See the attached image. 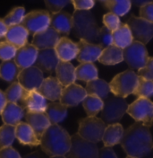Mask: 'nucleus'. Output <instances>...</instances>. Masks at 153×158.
<instances>
[{
  "mask_svg": "<svg viewBox=\"0 0 153 158\" xmlns=\"http://www.w3.org/2000/svg\"><path fill=\"white\" fill-rule=\"evenodd\" d=\"M99 71L93 63H83L75 69L76 80L90 82L99 78Z\"/></svg>",
  "mask_w": 153,
  "mask_h": 158,
  "instance_id": "obj_33",
  "label": "nucleus"
},
{
  "mask_svg": "<svg viewBox=\"0 0 153 158\" xmlns=\"http://www.w3.org/2000/svg\"><path fill=\"white\" fill-rule=\"evenodd\" d=\"M120 145L128 156L145 157L153 149L152 136L148 127L135 122L124 130Z\"/></svg>",
  "mask_w": 153,
  "mask_h": 158,
  "instance_id": "obj_1",
  "label": "nucleus"
},
{
  "mask_svg": "<svg viewBox=\"0 0 153 158\" xmlns=\"http://www.w3.org/2000/svg\"><path fill=\"white\" fill-rule=\"evenodd\" d=\"M98 158H118L114 149L112 148H107L104 147L99 151V156Z\"/></svg>",
  "mask_w": 153,
  "mask_h": 158,
  "instance_id": "obj_48",
  "label": "nucleus"
},
{
  "mask_svg": "<svg viewBox=\"0 0 153 158\" xmlns=\"http://www.w3.org/2000/svg\"><path fill=\"white\" fill-rule=\"evenodd\" d=\"M18 83L27 91H38L39 86L41 85L44 75L43 72L33 66L28 69H22L18 76Z\"/></svg>",
  "mask_w": 153,
  "mask_h": 158,
  "instance_id": "obj_12",
  "label": "nucleus"
},
{
  "mask_svg": "<svg viewBox=\"0 0 153 158\" xmlns=\"http://www.w3.org/2000/svg\"><path fill=\"white\" fill-rule=\"evenodd\" d=\"M140 17L153 23V2L149 1L142 7H140Z\"/></svg>",
  "mask_w": 153,
  "mask_h": 158,
  "instance_id": "obj_45",
  "label": "nucleus"
},
{
  "mask_svg": "<svg viewBox=\"0 0 153 158\" xmlns=\"http://www.w3.org/2000/svg\"><path fill=\"white\" fill-rule=\"evenodd\" d=\"M74 33L80 40L98 44L99 28L93 13L91 11H74L72 15Z\"/></svg>",
  "mask_w": 153,
  "mask_h": 158,
  "instance_id": "obj_3",
  "label": "nucleus"
},
{
  "mask_svg": "<svg viewBox=\"0 0 153 158\" xmlns=\"http://www.w3.org/2000/svg\"><path fill=\"white\" fill-rule=\"evenodd\" d=\"M50 27L59 34L68 35L73 28L72 15L64 11L50 15Z\"/></svg>",
  "mask_w": 153,
  "mask_h": 158,
  "instance_id": "obj_21",
  "label": "nucleus"
},
{
  "mask_svg": "<svg viewBox=\"0 0 153 158\" xmlns=\"http://www.w3.org/2000/svg\"><path fill=\"white\" fill-rule=\"evenodd\" d=\"M86 93L89 95H94L101 100L107 98V95L110 93L109 84L105 80L97 78L90 81L86 84Z\"/></svg>",
  "mask_w": 153,
  "mask_h": 158,
  "instance_id": "obj_31",
  "label": "nucleus"
},
{
  "mask_svg": "<svg viewBox=\"0 0 153 158\" xmlns=\"http://www.w3.org/2000/svg\"><path fill=\"white\" fill-rule=\"evenodd\" d=\"M60 38V34L53 28L49 27L47 30L33 35L31 44L38 50L55 49Z\"/></svg>",
  "mask_w": 153,
  "mask_h": 158,
  "instance_id": "obj_15",
  "label": "nucleus"
},
{
  "mask_svg": "<svg viewBox=\"0 0 153 158\" xmlns=\"http://www.w3.org/2000/svg\"><path fill=\"white\" fill-rule=\"evenodd\" d=\"M87 95L85 88L74 83L63 88L59 102L66 107H74L83 102Z\"/></svg>",
  "mask_w": 153,
  "mask_h": 158,
  "instance_id": "obj_13",
  "label": "nucleus"
},
{
  "mask_svg": "<svg viewBox=\"0 0 153 158\" xmlns=\"http://www.w3.org/2000/svg\"><path fill=\"white\" fill-rule=\"evenodd\" d=\"M138 77L146 80L153 81V57H149L143 68L138 70Z\"/></svg>",
  "mask_w": 153,
  "mask_h": 158,
  "instance_id": "obj_44",
  "label": "nucleus"
},
{
  "mask_svg": "<svg viewBox=\"0 0 153 158\" xmlns=\"http://www.w3.org/2000/svg\"><path fill=\"white\" fill-rule=\"evenodd\" d=\"M21 69L18 68L14 60L3 61L0 64V78L4 81L14 83L18 78Z\"/></svg>",
  "mask_w": 153,
  "mask_h": 158,
  "instance_id": "obj_34",
  "label": "nucleus"
},
{
  "mask_svg": "<svg viewBox=\"0 0 153 158\" xmlns=\"http://www.w3.org/2000/svg\"><path fill=\"white\" fill-rule=\"evenodd\" d=\"M103 100L94 96V95H87L83 102V106L87 113L88 117H96V115L101 111L103 108Z\"/></svg>",
  "mask_w": 153,
  "mask_h": 158,
  "instance_id": "obj_36",
  "label": "nucleus"
},
{
  "mask_svg": "<svg viewBox=\"0 0 153 158\" xmlns=\"http://www.w3.org/2000/svg\"><path fill=\"white\" fill-rule=\"evenodd\" d=\"M126 158H136V157H133V156H127V157Z\"/></svg>",
  "mask_w": 153,
  "mask_h": 158,
  "instance_id": "obj_54",
  "label": "nucleus"
},
{
  "mask_svg": "<svg viewBox=\"0 0 153 158\" xmlns=\"http://www.w3.org/2000/svg\"><path fill=\"white\" fill-rule=\"evenodd\" d=\"M124 128L120 123L113 125H107L106 128L102 141L107 148H112L117 144H120L124 135Z\"/></svg>",
  "mask_w": 153,
  "mask_h": 158,
  "instance_id": "obj_27",
  "label": "nucleus"
},
{
  "mask_svg": "<svg viewBox=\"0 0 153 158\" xmlns=\"http://www.w3.org/2000/svg\"><path fill=\"white\" fill-rule=\"evenodd\" d=\"M71 3L75 11H90L95 5L93 0H73Z\"/></svg>",
  "mask_w": 153,
  "mask_h": 158,
  "instance_id": "obj_46",
  "label": "nucleus"
},
{
  "mask_svg": "<svg viewBox=\"0 0 153 158\" xmlns=\"http://www.w3.org/2000/svg\"><path fill=\"white\" fill-rule=\"evenodd\" d=\"M99 61L106 66H114L124 61L123 49L111 45L107 48L103 49Z\"/></svg>",
  "mask_w": 153,
  "mask_h": 158,
  "instance_id": "obj_28",
  "label": "nucleus"
},
{
  "mask_svg": "<svg viewBox=\"0 0 153 158\" xmlns=\"http://www.w3.org/2000/svg\"><path fill=\"white\" fill-rule=\"evenodd\" d=\"M138 98L150 99L153 96V81L139 77L138 85L134 94Z\"/></svg>",
  "mask_w": 153,
  "mask_h": 158,
  "instance_id": "obj_39",
  "label": "nucleus"
},
{
  "mask_svg": "<svg viewBox=\"0 0 153 158\" xmlns=\"http://www.w3.org/2000/svg\"><path fill=\"white\" fill-rule=\"evenodd\" d=\"M17 48L7 41H0V59L3 61H8L14 59Z\"/></svg>",
  "mask_w": 153,
  "mask_h": 158,
  "instance_id": "obj_40",
  "label": "nucleus"
},
{
  "mask_svg": "<svg viewBox=\"0 0 153 158\" xmlns=\"http://www.w3.org/2000/svg\"><path fill=\"white\" fill-rule=\"evenodd\" d=\"M15 138V127L4 124L0 127V149L11 147Z\"/></svg>",
  "mask_w": 153,
  "mask_h": 158,
  "instance_id": "obj_38",
  "label": "nucleus"
},
{
  "mask_svg": "<svg viewBox=\"0 0 153 158\" xmlns=\"http://www.w3.org/2000/svg\"><path fill=\"white\" fill-rule=\"evenodd\" d=\"M25 17V8L23 6H16L14 7L9 13L3 18V21L9 28L12 26L20 25L22 23Z\"/></svg>",
  "mask_w": 153,
  "mask_h": 158,
  "instance_id": "obj_37",
  "label": "nucleus"
},
{
  "mask_svg": "<svg viewBox=\"0 0 153 158\" xmlns=\"http://www.w3.org/2000/svg\"><path fill=\"white\" fill-rule=\"evenodd\" d=\"M15 138L24 146L38 147L40 144L38 136L26 122H20L15 126Z\"/></svg>",
  "mask_w": 153,
  "mask_h": 158,
  "instance_id": "obj_23",
  "label": "nucleus"
},
{
  "mask_svg": "<svg viewBox=\"0 0 153 158\" xmlns=\"http://www.w3.org/2000/svg\"><path fill=\"white\" fill-rule=\"evenodd\" d=\"M103 108L100 117L106 125H113L119 123L125 112H127L128 103L124 98L110 96L103 101Z\"/></svg>",
  "mask_w": 153,
  "mask_h": 158,
  "instance_id": "obj_5",
  "label": "nucleus"
},
{
  "mask_svg": "<svg viewBox=\"0 0 153 158\" xmlns=\"http://www.w3.org/2000/svg\"><path fill=\"white\" fill-rule=\"evenodd\" d=\"M138 75L132 69H127L116 75L109 83L110 92L120 98H125L134 94L138 85Z\"/></svg>",
  "mask_w": 153,
  "mask_h": 158,
  "instance_id": "obj_4",
  "label": "nucleus"
},
{
  "mask_svg": "<svg viewBox=\"0 0 153 158\" xmlns=\"http://www.w3.org/2000/svg\"><path fill=\"white\" fill-rule=\"evenodd\" d=\"M7 30H8V27L6 26V24L5 23L3 19L0 18V40L6 37Z\"/></svg>",
  "mask_w": 153,
  "mask_h": 158,
  "instance_id": "obj_49",
  "label": "nucleus"
},
{
  "mask_svg": "<svg viewBox=\"0 0 153 158\" xmlns=\"http://www.w3.org/2000/svg\"><path fill=\"white\" fill-rule=\"evenodd\" d=\"M22 25L30 34H37L50 27V15L46 10H34L25 15Z\"/></svg>",
  "mask_w": 153,
  "mask_h": 158,
  "instance_id": "obj_10",
  "label": "nucleus"
},
{
  "mask_svg": "<svg viewBox=\"0 0 153 158\" xmlns=\"http://www.w3.org/2000/svg\"><path fill=\"white\" fill-rule=\"evenodd\" d=\"M112 36L113 45L122 49L130 46L134 41L132 32L126 23H122L118 29L112 31Z\"/></svg>",
  "mask_w": 153,
  "mask_h": 158,
  "instance_id": "obj_29",
  "label": "nucleus"
},
{
  "mask_svg": "<svg viewBox=\"0 0 153 158\" xmlns=\"http://www.w3.org/2000/svg\"><path fill=\"white\" fill-rule=\"evenodd\" d=\"M59 59L54 49H42L38 50V58L35 63V67H37L40 71L48 74H52L56 71Z\"/></svg>",
  "mask_w": 153,
  "mask_h": 158,
  "instance_id": "obj_18",
  "label": "nucleus"
},
{
  "mask_svg": "<svg viewBox=\"0 0 153 158\" xmlns=\"http://www.w3.org/2000/svg\"><path fill=\"white\" fill-rule=\"evenodd\" d=\"M45 113L48 116L51 125H58L59 122L63 121L67 116V107L60 102H53L48 103L45 110Z\"/></svg>",
  "mask_w": 153,
  "mask_h": 158,
  "instance_id": "obj_30",
  "label": "nucleus"
},
{
  "mask_svg": "<svg viewBox=\"0 0 153 158\" xmlns=\"http://www.w3.org/2000/svg\"><path fill=\"white\" fill-rule=\"evenodd\" d=\"M71 2L68 0H47L45 1V5L46 7L48 8L49 12L53 14H57L61 12V10L63 9L65 6H66L68 4H70Z\"/></svg>",
  "mask_w": 153,
  "mask_h": 158,
  "instance_id": "obj_43",
  "label": "nucleus"
},
{
  "mask_svg": "<svg viewBox=\"0 0 153 158\" xmlns=\"http://www.w3.org/2000/svg\"><path fill=\"white\" fill-rule=\"evenodd\" d=\"M29 91L25 90L18 82H14L8 86V88L6 89L4 94H5V97L7 102H14V103H17L22 102L24 101L25 97L27 96Z\"/></svg>",
  "mask_w": 153,
  "mask_h": 158,
  "instance_id": "obj_32",
  "label": "nucleus"
},
{
  "mask_svg": "<svg viewBox=\"0 0 153 158\" xmlns=\"http://www.w3.org/2000/svg\"><path fill=\"white\" fill-rule=\"evenodd\" d=\"M6 103V97H5V94H4L3 91L0 90V114H1L3 109L5 107Z\"/></svg>",
  "mask_w": 153,
  "mask_h": 158,
  "instance_id": "obj_51",
  "label": "nucleus"
},
{
  "mask_svg": "<svg viewBox=\"0 0 153 158\" xmlns=\"http://www.w3.org/2000/svg\"><path fill=\"white\" fill-rule=\"evenodd\" d=\"M25 110L21 105L17 103L6 102L0 115L2 117L4 124L15 127L20 122H22V119L25 116Z\"/></svg>",
  "mask_w": 153,
  "mask_h": 158,
  "instance_id": "obj_20",
  "label": "nucleus"
},
{
  "mask_svg": "<svg viewBox=\"0 0 153 158\" xmlns=\"http://www.w3.org/2000/svg\"><path fill=\"white\" fill-rule=\"evenodd\" d=\"M39 140L43 153L49 157L66 156L71 148V136L59 125H50Z\"/></svg>",
  "mask_w": 153,
  "mask_h": 158,
  "instance_id": "obj_2",
  "label": "nucleus"
},
{
  "mask_svg": "<svg viewBox=\"0 0 153 158\" xmlns=\"http://www.w3.org/2000/svg\"><path fill=\"white\" fill-rule=\"evenodd\" d=\"M29 32L22 24L9 27L5 37L6 41L11 43L15 48L20 49L28 43Z\"/></svg>",
  "mask_w": 153,
  "mask_h": 158,
  "instance_id": "obj_25",
  "label": "nucleus"
},
{
  "mask_svg": "<svg viewBox=\"0 0 153 158\" xmlns=\"http://www.w3.org/2000/svg\"><path fill=\"white\" fill-rule=\"evenodd\" d=\"M57 78L63 85V87H66L68 85L74 84L76 77H75V68L70 62H58L57 69H56Z\"/></svg>",
  "mask_w": 153,
  "mask_h": 158,
  "instance_id": "obj_26",
  "label": "nucleus"
},
{
  "mask_svg": "<svg viewBox=\"0 0 153 158\" xmlns=\"http://www.w3.org/2000/svg\"><path fill=\"white\" fill-rule=\"evenodd\" d=\"M78 54L76 59L81 64L83 63H93L99 60L103 48L99 45L88 42L86 40H80L77 42Z\"/></svg>",
  "mask_w": 153,
  "mask_h": 158,
  "instance_id": "obj_14",
  "label": "nucleus"
},
{
  "mask_svg": "<svg viewBox=\"0 0 153 158\" xmlns=\"http://www.w3.org/2000/svg\"><path fill=\"white\" fill-rule=\"evenodd\" d=\"M49 158H67L66 156H51Z\"/></svg>",
  "mask_w": 153,
  "mask_h": 158,
  "instance_id": "obj_53",
  "label": "nucleus"
},
{
  "mask_svg": "<svg viewBox=\"0 0 153 158\" xmlns=\"http://www.w3.org/2000/svg\"><path fill=\"white\" fill-rule=\"evenodd\" d=\"M106 9L109 10V13H112L117 16H124L126 15L132 6V3L129 0L118 1V0H107L100 2Z\"/></svg>",
  "mask_w": 153,
  "mask_h": 158,
  "instance_id": "obj_35",
  "label": "nucleus"
},
{
  "mask_svg": "<svg viewBox=\"0 0 153 158\" xmlns=\"http://www.w3.org/2000/svg\"><path fill=\"white\" fill-rule=\"evenodd\" d=\"M149 1H131V3L133 4V5H135V6H140V7H142L143 6H144L145 4H147Z\"/></svg>",
  "mask_w": 153,
  "mask_h": 158,
  "instance_id": "obj_52",
  "label": "nucleus"
},
{
  "mask_svg": "<svg viewBox=\"0 0 153 158\" xmlns=\"http://www.w3.org/2000/svg\"><path fill=\"white\" fill-rule=\"evenodd\" d=\"M102 21H103L104 26L111 31H114L116 29H118L120 25L122 24L120 21V17L112 13H107L106 15H104Z\"/></svg>",
  "mask_w": 153,
  "mask_h": 158,
  "instance_id": "obj_42",
  "label": "nucleus"
},
{
  "mask_svg": "<svg viewBox=\"0 0 153 158\" xmlns=\"http://www.w3.org/2000/svg\"><path fill=\"white\" fill-rule=\"evenodd\" d=\"M54 49L57 53L58 59L64 62H69L76 59L78 54L77 43L67 38L66 36H63L59 39Z\"/></svg>",
  "mask_w": 153,
  "mask_h": 158,
  "instance_id": "obj_19",
  "label": "nucleus"
},
{
  "mask_svg": "<svg viewBox=\"0 0 153 158\" xmlns=\"http://www.w3.org/2000/svg\"><path fill=\"white\" fill-rule=\"evenodd\" d=\"M127 113L136 122H140L148 128L153 125V102L150 99H136L128 105Z\"/></svg>",
  "mask_w": 153,
  "mask_h": 158,
  "instance_id": "obj_7",
  "label": "nucleus"
},
{
  "mask_svg": "<svg viewBox=\"0 0 153 158\" xmlns=\"http://www.w3.org/2000/svg\"><path fill=\"white\" fill-rule=\"evenodd\" d=\"M99 151L97 144L81 138L78 134L71 137V148L67 158H98Z\"/></svg>",
  "mask_w": 153,
  "mask_h": 158,
  "instance_id": "obj_8",
  "label": "nucleus"
},
{
  "mask_svg": "<svg viewBox=\"0 0 153 158\" xmlns=\"http://www.w3.org/2000/svg\"><path fill=\"white\" fill-rule=\"evenodd\" d=\"M123 55L124 60L132 70L143 69L149 59L146 46L136 40H134L130 46L123 49Z\"/></svg>",
  "mask_w": 153,
  "mask_h": 158,
  "instance_id": "obj_9",
  "label": "nucleus"
},
{
  "mask_svg": "<svg viewBox=\"0 0 153 158\" xmlns=\"http://www.w3.org/2000/svg\"><path fill=\"white\" fill-rule=\"evenodd\" d=\"M0 158H22L19 152L12 147L0 149Z\"/></svg>",
  "mask_w": 153,
  "mask_h": 158,
  "instance_id": "obj_47",
  "label": "nucleus"
},
{
  "mask_svg": "<svg viewBox=\"0 0 153 158\" xmlns=\"http://www.w3.org/2000/svg\"><path fill=\"white\" fill-rule=\"evenodd\" d=\"M23 158H48L46 156V155H44L42 152L40 151H35V152H32L29 155L25 156Z\"/></svg>",
  "mask_w": 153,
  "mask_h": 158,
  "instance_id": "obj_50",
  "label": "nucleus"
},
{
  "mask_svg": "<svg viewBox=\"0 0 153 158\" xmlns=\"http://www.w3.org/2000/svg\"><path fill=\"white\" fill-rule=\"evenodd\" d=\"M38 49L31 43H27L25 46L17 49L14 57V62L21 70L33 67L38 58Z\"/></svg>",
  "mask_w": 153,
  "mask_h": 158,
  "instance_id": "obj_16",
  "label": "nucleus"
},
{
  "mask_svg": "<svg viewBox=\"0 0 153 158\" xmlns=\"http://www.w3.org/2000/svg\"><path fill=\"white\" fill-rule=\"evenodd\" d=\"M107 125L104 121L97 117H86L79 120L78 135L85 140L92 143L102 141Z\"/></svg>",
  "mask_w": 153,
  "mask_h": 158,
  "instance_id": "obj_6",
  "label": "nucleus"
},
{
  "mask_svg": "<svg viewBox=\"0 0 153 158\" xmlns=\"http://www.w3.org/2000/svg\"><path fill=\"white\" fill-rule=\"evenodd\" d=\"M25 119H26V123L34 130V132L36 133V135L39 139L43 135V133L51 125L45 111L44 112L26 111Z\"/></svg>",
  "mask_w": 153,
  "mask_h": 158,
  "instance_id": "obj_22",
  "label": "nucleus"
},
{
  "mask_svg": "<svg viewBox=\"0 0 153 158\" xmlns=\"http://www.w3.org/2000/svg\"><path fill=\"white\" fill-rule=\"evenodd\" d=\"M132 32L134 40L140 41L146 45L153 38V23L132 15L126 23Z\"/></svg>",
  "mask_w": 153,
  "mask_h": 158,
  "instance_id": "obj_11",
  "label": "nucleus"
},
{
  "mask_svg": "<svg viewBox=\"0 0 153 158\" xmlns=\"http://www.w3.org/2000/svg\"><path fill=\"white\" fill-rule=\"evenodd\" d=\"M48 106L47 100L38 91H30L22 103V107L25 111L44 112Z\"/></svg>",
  "mask_w": 153,
  "mask_h": 158,
  "instance_id": "obj_24",
  "label": "nucleus"
},
{
  "mask_svg": "<svg viewBox=\"0 0 153 158\" xmlns=\"http://www.w3.org/2000/svg\"><path fill=\"white\" fill-rule=\"evenodd\" d=\"M63 88V85L57 77H48L47 78H44L41 85L38 89V92L46 100L52 101L53 102L60 100Z\"/></svg>",
  "mask_w": 153,
  "mask_h": 158,
  "instance_id": "obj_17",
  "label": "nucleus"
},
{
  "mask_svg": "<svg viewBox=\"0 0 153 158\" xmlns=\"http://www.w3.org/2000/svg\"><path fill=\"white\" fill-rule=\"evenodd\" d=\"M98 44L100 45L103 49L107 48L111 45H113V36L112 31H109L107 27L102 26L99 28V40Z\"/></svg>",
  "mask_w": 153,
  "mask_h": 158,
  "instance_id": "obj_41",
  "label": "nucleus"
}]
</instances>
